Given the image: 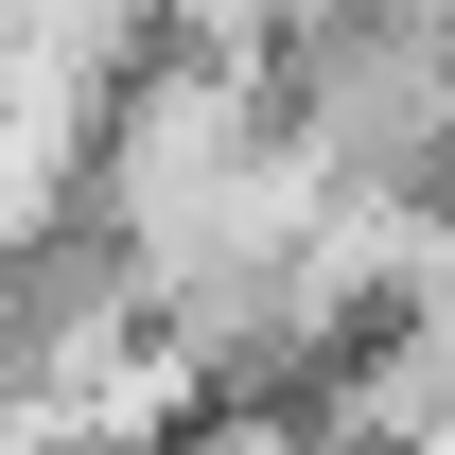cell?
Segmentation results:
<instances>
[{
	"label": "cell",
	"mask_w": 455,
	"mask_h": 455,
	"mask_svg": "<svg viewBox=\"0 0 455 455\" xmlns=\"http://www.w3.org/2000/svg\"><path fill=\"white\" fill-rule=\"evenodd\" d=\"M0 70L123 88V70H140V0H0Z\"/></svg>",
	"instance_id": "cell-1"
}]
</instances>
